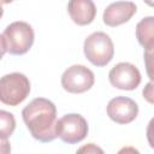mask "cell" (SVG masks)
<instances>
[{"label": "cell", "mask_w": 154, "mask_h": 154, "mask_svg": "<svg viewBox=\"0 0 154 154\" xmlns=\"http://www.w3.org/2000/svg\"><path fill=\"white\" fill-rule=\"evenodd\" d=\"M23 120L31 136L40 142H52L57 138V108L45 99L36 97L22 111Z\"/></svg>", "instance_id": "cell-1"}, {"label": "cell", "mask_w": 154, "mask_h": 154, "mask_svg": "<svg viewBox=\"0 0 154 154\" xmlns=\"http://www.w3.org/2000/svg\"><path fill=\"white\" fill-rule=\"evenodd\" d=\"M87 59L95 66H106L114 55V46L111 37L102 31L90 34L83 43Z\"/></svg>", "instance_id": "cell-2"}, {"label": "cell", "mask_w": 154, "mask_h": 154, "mask_svg": "<svg viewBox=\"0 0 154 154\" xmlns=\"http://www.w3.org/2000/svg\"><path fill=\"white\" fill-rule=\"evenodd\" d=\"M6 52L13 55L25 54L34 43V30L26 22H13L6 26L4 34Z\"/></svg>", "instance_id": "cell-3"}, {"label": "cell", "mask_w": 154, "mask_h": 154, "mask_svg": "<svg viewBox=\"0 0 154 154\" xmlns=\"http://www.w3.org/2000/svg\"><path fill=\"white\" fill-rule=\"evenodd\" d=\"M30 93L28 77L19 72H12L0 78V101L7 106L22 103Z\"/></svg>", "instance_id": "cell-4"}, {"label": "cell", "mask_w": 154, "mask_h": 154, "mask_svg": "<svg viewBox=\"0 0 154 154\" xmlns=\"http://www.w3.org/2000/svg\"><path fill=\"white\" fill-rule=\"evenodd\" d=\"M87 135L88 123L81 114L70 113L57 120V137L67 144L81 142Z\"/></svg>", "instance_id": "cell-5"}, {"label": "cell", "mask_w": 154, "mask_h": 154, "mask_svg": "<svg viewBox=\"0 0 154 154\" xmlns=\"http://www.w3.org/2000/svg\"><path fill=\"white\" fill-rule=\"evenodd\" d=\"M95 82L91 70L84 65H72L61 76V87L72 94H81L89 90Z\"/></svg>", "instance_id": "cell-6"}, {"label": "cell", "mask_w": 154, "mask_h": 154, "mask_svg": "<svg viewBox=\"0 0 154 154\" xmlns=\"http://www.w3.org/2000/svg\"><path fill=\"white\" fill-rule=\"evenodd\" d=\"M108 79L117 89L134 90L141 83V73L135 65L130 63H119L111 69Z\"/></svg>", "instance_id": "cell-7"}, {"label": "cell", "mask_w": 154, "mask_h": 154, "mask_svg": "<svg viewBox=\"0 0 154 154\" xmlns=\"http://www.w3.org/2000/svg\"><path fill=\"white\" fill-rule=\"evenodd\" d=\"M138 114L137 103L125 96H117L109 100L107 105V116L118 124H129Z\"/></svg>", "instance_id": "cell-8"}, {"label": "cell", "mask_w": 154, "mask_h": 154, "mask_svg": "<svg viewBox=\"0 0 154 154\" xmlns=\"http://www.w3.org/2000/svg\"><path fill=\"white\" fill-rule=\"evenodd\" d=\"M136 11L137 7L132 1H116L106 7L102 19L108 26H118L130 20Z\"/></svg>", "instance_id": "cell-9"}, {"label": "cell", "mask_w": 154, "mask_h": 154, "mask_svg": "<svg viewBox=\"0 0 154 154\" xmlns=\"http://www.w3.org/2000/svg\"><path fill=\"white\" fill-rule=\"evenodd\" d=\"M67 11L77 25L90 24L96 16V7L93 0H69Z\"/></svg>", "instance_id": "cell-10"}, {"label": "cell", "mask_w": 154, "mask_h": 154, "mask_svg": "<svg viewBox=\"0 0 154 154\" xmlns=\"http://www.w3.org/2000/svg\"><path fill=\"white\" fill-rule=\"evenodd\" d=\"M153 23L154 18L152 16L141 19L136 25V37L138 43L146 48V51H152L154 45V35H153Z\"/></svg>", "instance_id": "cell-11"}, {"label": "cell", "mask_w": 154, "mask_h": 154, "mask_svg": "<svg viewBox=\"0 0 154 154\" xmlns=\"http://www.w3.org/2000/svg\"><path fill=\"white\" fill-rule=\"evenodd\" d=\"M16 129L14 116L7 111L0 109V140H7Z\"/></svg>", "instance_id": "cell-12"}, {"label": "cell", "mask_w": 154, "mask_h": 154, "mask_svg": "<svg viewBox=\"0 0 154 154\" xmlns=\"http://www.w3.org/2000/svg\"><path fill=\"white\" fill-rule=\"evenodd\" d=\"M152 89H153L152 82H149V83L146 85V88L143 89V95H144V97L148 100V102H150V103H153V99H152L153 93H152Z\"/></svg>", "instance_id": "cell-13"}, {"label": "cell", "mask_w": 154, "mask_h": 154, "mask_svg": "<svg viewBox=\"0 0 154 154\" xmlns=\"http://www.w3.org/2000/svg\"><path fill=\"white\" fill-rule=\"evenodd\" d=\"M11 152V146L7 140H0V154H8Z\"/></svg>", "instance_id": "cell-14"}, {"label": "cell", "mask_w": 154, "mask_h": 154, "mask_svg": "<svg viewBox=\"0 0 154 154\" xmlns=\"http://www.w3.org/2000/svg\"><path fill=\"white\" fill-rule=\"evenodd\" d=\"M78 152H87V153H88V152H100V153H102V149L95 147L93 143H89L87 147H83V148L78 149Z\"/></svg>", "instance_id": "cell-15"}, {"label": "cell", "mask_w": 154, "mask_h": 154, "mask_svg": "<svg viewBox=\"0 0 154 154\" xmlns=\"http://www.w3.org/2000/svg\"><path fill=\"white\" fill-rule=\"evenodd\" d=\"M6 53V45H5V40L4 36L0 35V59L4 57V54Z\"/></svg>", "instance_id": "cell-16"}, {"label": "cell", "mask_w": 154, "mask_h": 154, "mask_svg": "<svg viewBox=\"0 0 154 154\" xmlns=\"http://www.w3.org/2000/svg\"><path fill=\"white\" fill-rule=\"evenodd\" d=\"M13 0H0V2L1 4H10V2H12Z\"/></svg>", "instance_id": "cell-17"}, {"label": "cell", "mask_w": 154, "mask_h": 154, "mask_svg": "<svg viewBox=\"0 0 154 154\" xmlns=\"http://www.w3.org/2000/svg\"><path fill=\"white\" fill-rule=\"evenodd\" d=\"M2 13H4V8H2V6H1V2H0V18L2 17Z\"/></svg>", "instance_id": "cell-18"}, {"label": "cell", "mask_w": 154, "mask_h": 154, "mask_svg": "<svg viewBox=\"0 0 154 154\" xmlns=\"http://www.w3.org/2000/svg\"><path fill=\"white\" fill-rule=\"evenodd\" d=\"M146 2H147V4L149 5V6H152V5H153V2H152V0H146Z\"/></svg>", "instance_id": "cell-19"}]
</instances>
